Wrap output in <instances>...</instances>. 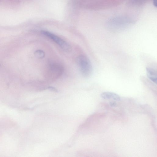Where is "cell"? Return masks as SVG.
Returning a JSON list of instances; mask_svg holds the SVG:
<instances>
[{
    "mask_svg": "<svg viewBox=\"0 0 157 157\" xmlns=\"http://www.w3.org/2000/svg\"><path fill=\"white\" fill-rule=\"evenodd\" d=\"M109 105L111 106L115 107L117 105V104L115 101H111L109 102Z\"/></svg>",
    "mask_w": 157,
    "mask_h": 157,
    "instance_id": "obj_7",
    "label": "cell"
},
{
    "mask_svg": "<svg viewBox=\"0 0 157 157\" xmlns=\"http://www.w3.org/2000/svg\"><path fill=\"white\" fill-rule=\"evenodd\" d=\"M153 3L154 6L156 7L157 6V0H153Z\"/></svg>",
    "mask_w": 157,
    "mask_h": 157,
    "instance_id": "obj_8",
    "label": "cell"
},
{
    "mask_svg": "<svg viewBox=\"0 0 157 157\" xmlns=\"http://www.w3.org/2000/svg\"><path fill=\"white\" fill-rule=\"evenodd\" d=\"M113 92H104L102 93L101 94V96L102 98L108 100L112 98Z\"/></svg>",
    "mask_w": 157,
    "mask_h": 157,
    "instance_id": "obj_4",
    "label": "cell"
},
{
    "mask_svg": "<svg viewBox=\"0 0 157 157\" xmlns=\"http://www.w3.org/2000/svg\"><path fill=\"white\" fill-rule=\"evenodd\" d=\"M41 33L43 35L52 40L63 50L68 51L70 49L71 47L68 44L58 36L45 30L42 31Z\"/></svg>",
    "mask_w": 157,
    "mask_h": 157,
    "instance_id": "obj_2",
    "label": "cell"
},
{
    "mask_svg": "<svg viewBox=\"0 0 157 157\" xmlns=\"http://www.w3.org/2000/svg\"><path fill=\"white\" fill-rule=\"evenodd\" d=\"M112 99L114 100L119 101L121 100L120 96L117 94L113 93Z\"/></svg>",
    "mask_w": 157,
    "mask_h": 157,
    "instance_id": "obj_5",
    "label": "cell"
},
{
    "mask_svg": "<svg viewBox=\"0 0 157 157\" xmlns=\"http://www.w3.org/2000/svg\"><path fill=\"white\" fill-rule=\"evenodd\" d=\"M147 75L148 78L154 83H157V72L156 70L151 67L146 68Z\"/></svg>",
    "mask_w": 157,
    "mask_h": 157,
    "instance_id": "obj_3",
    "label": "cell"
},
{
    "mask_svg": "<svg viewBox=\"0 0 157 157\" xmlns=\"http://www.w3.org/2000/svg\"><path fill=\"white\" fill-rule=\"evenodd\" d=\"M36 55L39 57H43L44 56V53L41 51H37L36 52Z\"/></svg>",
    "mask_w": 157,
    "mask_h": 157,
    "instance_id": "obj_6",
    "label": "cell"
},
{
    "mask_svg": "<svg viewBox=\"0 0 157 157\" xmlns=\"http://www.w3.org/2000/svg\"><path fill=\"white\" fill-rule=\"evenodd\" d=\"M77 62L82 75L86 77L90 76L92 71V67L89 58L84 55L77 58Z\"/></svg>",
    "mask_w": 157,
    "mask_h": 157,
    "instance_id": "obj_1",
    "label": "cell"
},
{
    "mask_svg": "<svg viewBox=\"0 0 157 157\" xmlns=\"http://www.w3.org/2000/svg\"><path fill=\"white\" fill-rule=\"evenodd\" d=\"M1 0H0V1Z\"/></svg>",
    "mask_w": 157,
    "mask_h": 157,
    "instance_id": "obj_9",
    "label": "cell"
}]
</instances>
